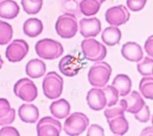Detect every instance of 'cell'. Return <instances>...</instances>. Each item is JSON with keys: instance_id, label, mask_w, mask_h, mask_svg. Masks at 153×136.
Here are the masks:
<instances>
[{"instance_id": "cell-1", "label": "cell", "mask_w": 153, "mask_h": 136, "mask_svg": "<svg viewBox=\"0 0 153 136\" xmlns=\"http://www.w3.org/2000/svg\"><path fill=\"white\" fill-rule=\"evenodd\" d=\"M112 73L111 67L106 62H97L91 67L88 73V80L94 87L102 88L110 80Z\"/></svg>"}, {"instance_id": "cell-2", "label": "cell", "mask_w": 153, "mask_h": 136, "mask_svg": "<svg viewBox=\"0 0 153 136\" xmlns=\"http://www.w3.org/2000/svg\"><path fill=\"white\" fill-rule=\"evenodd\" d=\"M37 56L46 60H54L63 54L62 43L51 39H44L38 41L35 46Z\"/></svg>"}, {"instance_id": "cell-3", "label": "cell", "mask_w": 153, "mask_h": 136, "mask_svg": "<svg viewBox=\"0 0 153 136\" xmlns=\"http://www.w3.org/2000/svg\"><path fill=\"white\" fill-rule=\"evenodd\" d=\"M55 29L58 35L63 39H72L78 31V23L75 15L66 13L59 16L56 25Z\"/></svg>"}, {"instance_id": "cell-4", "label": "cell", "mask_w": 153, "mask_h": 136, "mask_svg": "<svg viewBox=\"0 0 153 136\" xmlns=\"http://www.w3.org/2000/svg\"><path fill=\"white\" fill-rule=\"evenodd\" d=\"M89 125V119L84 113L74 112L64 123V131L68 135L77 136L82 134Z\"/></svg>"}, {"instance_id": "cell-5", "label": "cell", "mask_w": 153, "mask_h": 136, "mask_svg": "<svg viewBox=\"0 0 153 136\" xmlns=\"http://www.w3.org/2000/svg\"><path fill=\"white\" fill-rule=\"evenodd\" d=\"M63 88V79L56 72L48 73L42 81L44 95L50 100L61 96Z\"/></svg>"}, {"instance_id": "cell-6", "label": "cell", "mask_w": 153, "mask_h": 136, "mask_svg": "<svg viewBox=\"0 0 153 136\" xmlns=\"http://www.w3.org/2000/svg\"><path fill=\"white\" fill-rule=\"evenodd\" d=\"M84 57L91 61H100L107 55V49L102 43L94 39H87L81 43Z\"/></svg>"}, {"instance_id": "cell-7", "label": "cell", "mask_w": 153, "mask_h": 136, "mask_svg": "<svg viewBox=\"0 0 153 136\" xmlns=\"http://www.w3.org/2000/svg\"><path fill=\"white\" fill-rule=\"evenodd\" d=\"M87 62L84 58L80 57V54L78 56L71 55L65 56L63 57L58 64L59 71L67 77H74L79 73L82 69Z\"/></svg>"}, {"instance_id": "cell-8", "label": "cell", "mask_w": 153, "mask_h": 136, "mask_svg": "<svg viewBox=\"0 0 153 136\" xmlns=\"http://www.w3.org/2000/svg\"><path fill=\"white\" fill-rule=\"evenodd\" d=\"M15 95L27 102L33 101L37 96V87L32 80L24 78L19 79L14 85Z\"/></svg>"}, {"instance_id": "cell-9", "label": "cell", "mask_w": 153, "mask_h": 136, "mask_svg": "<svg viewBox=\"0 0 153 136\" xmlns=\"http://www.w3.org/2000/svg\"><path fill=\"white\" fill-rule=\"evenodd\" d=\"M28 43L22 39L14 40L7 47L6 57L10 62H17L22 60L29 52Z\"/></svg>"}, {"instance_id": "cell-10", "label": "cell", "mask_w": 153, "mask_h": 136, "mask_svg": "<svg viewBox=\"0 0 153 136\" xmlns=\"http://www.w3.org/2000/svg\"><path fill=\"white\" fill-rule=\"evenodd\" d=\"M61 131V123L51 117L42 118L37 125L38 136H59Z\"/></svg>"}, {"instance_id": "cell-11", "label": "cell", "mask_w": 153, "mask_h": 136, "mask_svg": "<svg viewBox=\"0 0 153 136\" xmlns=\"http://www.w3.org/2000/svg\"><path fill=\"white\" fill-rule=\"evenodd\" d=\"M130 17V14L128 9L123 4L109 8L105 13L107 22L114 26L125 24L128 21Z\"/></svg>"}, {"instance_id": "cell-12", "label": "cell", "mask_w": 153, "mask_h": 136, "mask_svg": "<svg viewBox=\"0 0 153 136\" xmlns=\"http://www.w3.org/2000/svg\"><path fill=\"white\" fill-rule=\"evenodd\" d=\"M79 26L80 33L85 38L95 37L101 31V21L96 17L81 19Z\"/></svg>"}, {"instance_id": "cell-13", "label": "cell", "mask_w": 153, "mask_h": 136, "mask_svg": "<svg viewBox=\"0 0 153 136\" xmlns=\"http://www.w3.org/2000/svg\"><path fill=\"white\" fill-rule=\"evenodd\" d=\"M86 99L89 107L93 110H101L106 105L105 95L102 90L100 88L91 89L87 93Z\"/></svg>"}, {"instance_id": "cell-14", "label": "cell", "mask_w": 153, "mask_h": 136, "mask_svg": "<svg viewBox=\"0 0 153 136\" xmlns=\"http://www.w3.org/2000/svg\"><path fill=\"white\" fill-rule=\"evenodd\" d=\"M122 56L131 62H139L143 58L141 46L135 42H128L123 45L121 49Z\"/></svg>"}, {"instance_id": "cell-15", "label": "cell", "mask_w": 153, "mask_h": 136, "mask_svg": "<svg viewBox=\"0 0 153 136\" xmlns=\"http://www.w3.org/2000/svg\"><path fill=\"white\" fill-rule=\"evenodd\" d=\"M19 117L25 123L34 124L39 117L37 107L32 104H23L19 108Z\"/></svg>"}, {"instance_id": "cell-16", "label": "cell", "mask_w": 153, "mask_h": 136, "mask_svg": "<svg viewBox=\"0 0 153 136\" xmlns=\"http://www.w3.org/2000/svg\"><path fill=\"white\" fill-rule=\"evenodd\" d=\"M107 121L111 131L114 135H123L128 132L129 125L124 114L107 119Z\"/></svg>"}, {"instance_id": "cell-17", "label": "cell", "mask_w": 153, "mask_h": 136, "mask_svg": "<svg viewBox=\"0 0 153 136\" xmlns=\"http://www.w3.org/2000/svg\"><path fill=\"white\" fill-rule=\"evenodd\" d=\"M15 116V110L11 108L9 101L5 99H0V126L12 124Z\"/></svg>"}, {"instance_id": "cell-18", "label": "cell", "mask_w": 153, "mask_h": 136, "mask_svg": "<svg viewBox=\"0 0 153 136\" xmlns=\"http://www.w3.org/2000/svg\"><path fill=\"white\" fill-rule=\"evenodd\" d=\"M20 12V7L13 0H4L0 3V17L7 20L16 18Z\"/></svg>"}, {"instance_id": "cell-19", "label": "cell", "mask_w": 153, "mask_h": 136, "mask_svg": "<svg viewBox=\"0 0 153 136\" xmlns=\"http://www.w3.org/2000/svg\"><path fill=\"white\" fill-rule=\"evenodd\" d=\"M26 74L31 78L37 79L43 76L46 71L45 63L39 59H32L27 64Z\"/></svg>"}, {"instance_id": "cell-20", "label": "cell", "mask_w": 153, "mask_h": 136, "mask_svg": "<svg viewBox=\"0 0 153 136\" xmlns=\"http://www.w3.org/2000/svg\"><path fill=\"white\" fill-rule=\"evenodd\" d=\"M123 99L127 105L125 111L132 114L137 113L145 104L143 98L137 91H132Z\"/></svg>"}, {"instance_id": "cell-21", "label": "cell", "mask_w": 153, "mask_h": 136, "mask_svg": "<svg viewBox=\"0 0 153 136\" xmlns=\"http://www.w3.org/2000/svg\"><path fill=\"white\" fill-rule=\"evenodd\" d=\"M112 86L118 91L120 96H125L130 93L132 88V81L128 76L120 74L113 79Z\"/></svg>"}, {"instance_id": "cell-22", "label": "cell", "mask_w": 153, "mask_h": 136, "mask_svg": "<svg viewBox=\"0 0 153 136\" xmlns=\"http://www.w3.org/2000/svg\"><path fill=\"white\" fill-rule=\"evenodd\" d=\"M50 110L54 117L63 119L70 114V105L67 100L62 99L53 102L50 107Z\"/></svg>"}, {"instance_id": "cell-23", "label": "cell", "mask_w": 153, "mask_h": 136, "mask_svg": "<svg viewBox=\"0 0 153 136\" xmlns=\"http://www.w3.org/2000/svg\"><path fill=\"white\" fill-rule=\"evenodd\" d=\"M44 26L42 21L37 18L27 19L24 24V33L30 38H34L39 35L43 30Z\"/></svg>"}, {"instance_id": "cell-24", "label": "cell", "mask_w": 153, "mask_h": 136, "mask_svg": "<svg viewBox=\"0 0 153 136\" xmlns=\"http://www.w3.org/2000/svg\"><path fill=\"white\" fill-rule=\"evenodd\" d=\"M122 38V32L117 26H109L102 32L101 39L108 46H114L120 42Z\"/></svg>"}, {"instance_id": "cell-25", "label": "cell", "mask_w": 153, "mask_h": 136, "mask_svg": "<svg viewBox=\"0 0 153 136\" xmlns=\"http://www.w3.org/2000/svg\"><path fill=\"white\" fill-rule=\"evenodd\" d=\"M101 4L97 0H82L79 4V8L82 13L90 17L97 13Z\"/></svg>"}, {"instance_id": "cell-26", "label": "cell", "mask_w": 153, "mask_h": 136, "mask_svg": "<svg viewBox=\"0 0 153 136\" xmlns=\"http://www.w3.org/2000/svg\"><path fill=\"white\" fill-rule=\"evenodd\" d=\"M126 102L124 99H122L119 101H118L116 104L111 107H108L104 112V114L106 119H110L117 115L124 114V112L126 110Z\"/></svg>"}, {"instance_id": "cell-27", "label": "cell", "mask_w": 153, "mask_h": 136, "mask_svg": "<svg viewBox=\"0 0 153 136\" xmlns=\"http://www.w3.org/2000/svg\"><path fill=\"white\" fill-rule=\"evenodd\" d=\"M12 26L6 21L0 20V45L8 43L13 37Z\"/></svg>"}, {"instance_id": "cell-28", "label": "cell", "mask_w": 153, "mask_h": 136, "mask_svg": "<svg viewBox=\"0 0 153 136\" xmlns=\"http://www.w3.org/2000/svg\"><path fill=\"white\" fill-rule=\"evenodd\" d=\"M139 90L146 99H153V78L145 76L140 81Z\"/></svg>"}, {"instance_id": "cell-29", "label": "cell", "mask_w": 153, "mask_h": 136, "mask_svg": "<svg viewBox=\"0 0 153 136\" xmlns=\"http://www.w3.org/2000/svg\"><path fill=\"white\" fill-rule=\"evenodd\" d=\"M43 0H22L24 12L29 15H36L40 12L42 8Z\"/></svg>"}, {"instance_id": "cell-30", "label": "cell", "mask_w": 153, "mask_h": 136, "mask_svg": "<svg viewBox=\"0 0 153 136\" xmlns=\"http://www.w3.org/2000/svg\"><path fill=\"white\" fill-rule=\"evenodd\" d=\"M137 70L144 76H152L153 59L152 57H145L137 62Z\"/></svg>"}, {"instance_id": "cell-31", "label": "cell", "mask_w": 153, "mask_h": 136, "mask_svg": "<svg viewBox=\"0 0 153 136\" xmlns=\"http://www.w3.org/2000/svg\"><path fill=\"white\" fill-rule=\"evenodd\" d=\"M105 95L106 100V105L111 107L116 104L118 101L119 94L115 88L111 85H109L102 89Z\"/></svg>"}, {"instance_id": "cell-32", "label": "cell", "mask_w": 153, "mask_h": 136, "mask_svg": "<svg viewBox=\"0 0 153 136\" xmlns=\"http://www.w3.org/2000/svg\"><path fill=\"white\" fill-rule=\"evenodd\" d=\"M134 116L136 120L142 123H145L148 122L150 120L151 113L149 110V108L146 103L143 107V108L137 113L134 114Z\"/></svg>"}, {"instance_id": "cell-33", "label": "cell", "mask_w": 153, "mask_h": 136, "mask_svg": "<svg viewBox=\"0 0 153 136\" xmlns=\"http://www.w3.org/2000/svg\"><path fill=\"white\" fill-rule=\"evenodd\" d=\"M147 0H127V4L128 8L132 12H139L143 10Z\"/></svg>"}, {"instance_id": "cell-34", "label": "cell", "mask_w": 153, "mask_h": 136, "mask_svg": "<svg viewBox=\"0 0 153 136\" xmlns=\"http://www.w3.org/2000/svg\"><path fill=\"white\" fill-rule=\"evenodd\" d=\"M87 136H104L105 132L104 129L97 124H92L87 130Z\"/></svg>"}, {"instance_id": "cell-35", "label": "cell", "mask_w": 153, "mask_h": 136, "mask_svg": "<svg viewBox=\"0 0 153 136\" xmlns=\"http://www.w3.org/2000/svg\"><path fill=\"white\" fill-rule=\"evenodd\" d=\"M12 135V136H19L20 134L17 129L13 127H4L0 130V136Z\"/></svg>"}, {"instance_id": "cell-36", "label": "cell", "mask_w": 153, "mask_h": 136, "mask_svg": "<svg viewBox=\"0 0 153 136\" xmlns=\"http://www.w3.org/2000/svg\"><path fill=\"white\" fill-rule=\"evenodd\" d=\"M145 51L148 54L149 56L152 57L153 56V36H150L146 42H145L144 45Z\"/></svg>"}, {"instance_id": "cell-37", "label": "cell", "mask_w": 153, "mask_h": 136, "mask_svg": "<svg viewBox=\"0 0 153 136\" xmlns=\"http://www.w3.org/2000/svg\"><path fill=\"white\" fill-rule=\"evenodd\" d=\"M66 4L65 5V7L68 10L69 12H73L75 13L78 12L79 8V5L78 4L77 2L76 1H74V0H69L67 2H66Z\"/></svg>"}, {"instance_id": "cell-38", "label": "cell", "mask_w": 153, "mask_h": 136, "mask_svg": "<svg viewBox=\"0 0 153 136\" xmlns=\"http://www.w3.org/2000/svg\"><path fill=\"white\" fill-rule=\"evenodd\" d=\"M3 63H4V62H3V61L1 57V56H0V69H1V68H2V66H3Z\"/></svg>"}, {"instance_id": "cell-39", "label": "cell", "mask_w": 153, "mask_h": 136, "mask_svg": "<svg viewBox=\"0 0 153 136\" xmlns=\"http://www.w3.org/2000/svg\"><path fill=\"white\" fill-rule=\"evenodd\" d=\"M97 1H99V2H100L101 4H102V3H103L105 2V1H106V0H97Z\"/></svg>"}, {"instance_id": "cell-40", "label": "cell", "mask_w": 153, "mask_h": 136, "mask_svg": "<svg viewBox=\"0 0 153 136\" xmlns=\"http://www.w3.org/2000/svg\"><path fill=\"white\" fill-rule=\"evenodd\" d=\"M0 1H1V0H0Z\"/></svg>"}]
</instances>
